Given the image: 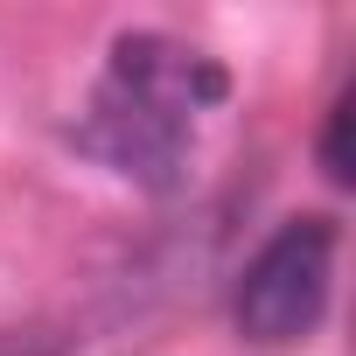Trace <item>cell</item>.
<instances>
[{"mask_svg":"<svg viewBox=\"0 0 356 356\" xmlns=\"http://www.w3.org/2000/svg\"><path fill=\"white\" fill-rule=\"evenodd\" d=\"M321 168H328V182H349V91L328 105V126H321Z\"/></svg>","mask_w":356,"mask_h":356,"instance_id":"3957f363","label":"cell"},{"mask_svg":"<svg viewBox=\"0 0 356 356\" xmlns=\"http://www.w3.org/2000/svg\"><path fill=\"white\" fill-rule=\"evenodd\" d=\"M328 286H335V224L328 217H286L245 266L238 293H231V314H238V335L245 342H300L321 307H328Z\"/></svg>","mask_w":356,"mask_h":356,"instance_id":"7a4b0ae2","label":"cell"},{"mask_svg":"<svg viewBox=\"0 0 356 356\" xmlns=\"http://www.w3.org/2000/svg\"><path fill=\"white\" fill-rule=\"evenodd\" d=\"M231 77L161 29H140V35H119L112 42V63H105V84L91 98V119H84V147L133 175L147 189H168L182 182V154H189V133L210 105H224Z\"/></svg>","mask_w":356,"mask_h":356,"instance_id":"6da1fadb","label":"cell"}]
</instances>
